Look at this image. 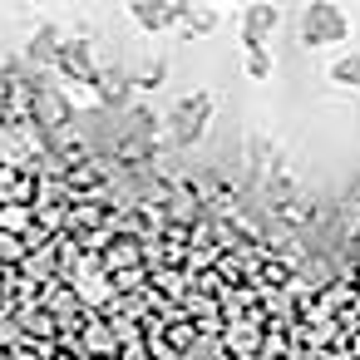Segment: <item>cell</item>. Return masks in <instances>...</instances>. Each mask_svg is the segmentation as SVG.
I'll list each match as a JSON object with an SVG mask.
<instances>
[{
	"label": "cell",
	"mask_w": 360,
	"mask_h": 360,
	"mask_svg": "<svg viewBox=\"0 0 360 360\" xmlns=\"http://www.w3.org/2000/svg\"><path fill=\"white\" fill-rule=\"evenodd\" d=\"M35 114H40V119L55 129V124H65V119H70V104H65V99L50 89V94H40V109H35Z\"/></svg>",
	"instance_id": "cell-6"
},
{
	"label": "cell",
	"mask_w": 360,
	"mask_h": 360,
	"mask_svg": "<svg viewBox=\"0 0 360 360\" xmlns=\"http://www.w3.org/2000/svg\"><path fill=\"white\" fill-rule=\"evenodd\" d=\"M301 30H306V45H335V40L350 35L345 15H340L335 6H311V11L301 15Z\"/></svg>",
	"instance_id": "cell-1"
},
{
	"label": "cell",
	"mask_w": 360,
	"mask_h": 360,
	"mask_svg": "<svg viewBox=\"0 0 360 360\" xmlns=\"http://www.w3.org/2000/svg\"><path fill=\"white\" fill-rule=\"evenodd\" d=\"M183 11L178 6H163V0H153V6H148V0H139V6H134V20L139 25H148V30H163V25H173Z\"/></svg>",
	"instance_id": "cell-5"
},
{
	"label": "cell",
	"mask_w": 360,
	"mask_h": 360,
	"mask_svg": "<svg viewBox=\"0 0 360 360\" xmlns=\"http://www.w3.org/2000/svg\"><path fill=\"white\" fill-rule=\"evenodd\" d=\"M271 70V60H266V50H252V75H266Z\"/></svg>",
	"instance_id": "cell-10"
},
{
	"label": "cell",
	"mask_w": 360,
	"mask_h": 360,
	"mask_svg": "<svg viewBox=\"0 0 360 360\" xmlns=\"http://www.w3.org/2000/svg\"><path fill=\"white\" fill-rule=\"evenodd\" d=\"M163 75H168V60H153V65L139 75V84H143V89H158V84H163Z\"/></svg>",
	"instance_id": "cell-9"
},
{
	"label": "cell",
	"mask_w": 360,
	"mask_h": 360,
	"mask_svg": "<svg viewBox=\"0 0 360 360\" xmlns=\"http://www.w3.org/2000/svg\"><path fill=\"white\" fill-rule=\"evenodd\" d=\"M178 20H183L188 30H212V25H217V15H212V11H183Z\"/></svg>",
	"instance_id": "cell-8"
},
{
	"label": "cell",
	"mask_w": 360,
	"mask_h": 360,
	"mask_svg": "<svg viewBox=\"0 0 360 360\" xmlns=\"http://www.w3.org/2000/svg\"><path fill=\"white\" fill-rule=\"evenodd\" d=\"M207 114H212V99L207 94H193V99H183L178 109H173V139L188 148L193 139H202V129H207Z\"/></svg>",
	"instance_id": "cell-2"
},
{
	"label": "cell",
	"mask_w": 360,
	"mask_h": 360,
	"mask_svg": "<svg viewBox=\"0 0 360 360\" xmlns=\"http://www.w3.org/2000/svg\"><path fill=\"white\" fill-rule=\"evenodd\" d=\"M25 55H30L35 65H50V60H60V55H65V40H60V30H55V25H40Z\"/></svg>",
	"instance_id": "cell-4"
},
{
	"label": "cell",
	"mask_w": 360,
	"mask_h": 360,
	"mask_svg": "<svg viewBox=\"0 0 360 360\" xmlns=\"http://www.w3.org/2000/svg\"><path fill=\"white\" fill-rule=\"evenodd\" d=\"M266 30H276V11H271V6H252V11L242 15V35H247V45L262 50Z\"/></svg>",
	"instance_id": "cell-3"
},
{
	"label": "cell",
	"mask_w": 360,
	"mask_h": 360,
	"mask_svg": "<svg viewBox=\"0 0 360 360\" xmlns=\"http://www.w3.org/2000/svg\"><path fill=\"white\" fill-rule=\"evenodd\" d=\"M0 257H20V247H15L11 237H0Z\"/></svg>",
	"instance_id": "cell-11"
},
{
	"label": "cell",
	"mask_w": 360,
	"mask_h": 360,
	"mask_svg": "<svg viewBox=\"0 0 360 360\" xmlns=\"http://www.w3.org/2000/svg\"><path fill=\"white\" fill-rule=\"evenodd\" d=\"M340 84H350V89H360V55H350V60H340L335 70H330Z\"/></svg>",
	"instance_id": "cell-7"
}]
</instances>
